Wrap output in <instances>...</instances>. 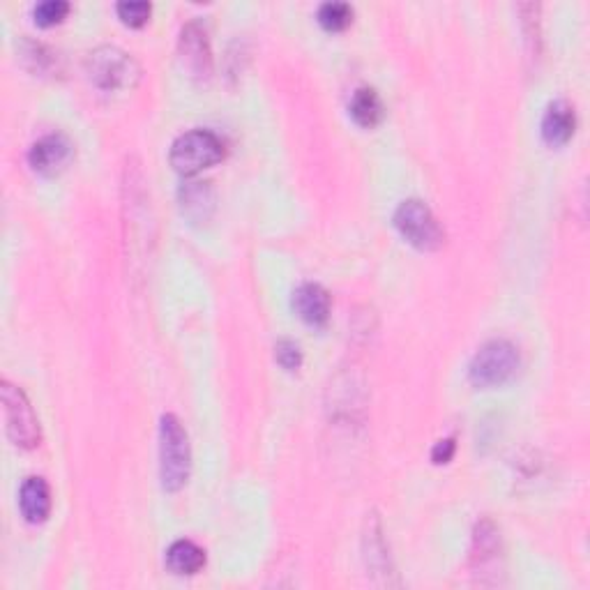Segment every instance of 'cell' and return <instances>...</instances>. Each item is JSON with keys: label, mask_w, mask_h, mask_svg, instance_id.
<instances>
[{"label": "cell", "mask_w": 590, "mask_h": 590, "mask_svg": "<svg viewBox=\"0 0 590 590\" xmlns=\"http://www.w3.org/2000/svg\"><path fill=\"white\" fill-rule=\"evenodd\" d=\"M192 471L189 436L176 415L166 413L160 420V480L166 491H180Z\"/></svg>", "instance_id": "obj_1"}, {"label": "cell", "mask_w": 590, "mask_h": 590, "mask_svg": "<svg viewBox=\"0 0 590 590\" xmlns=\"http://www.w3.org/2000/svg\"><path fill=\"white\" fill-rule=\"evenodd\" d=\"M86 74L104 93L132 90L141 79V67L127 51L118 47H97L86 56Z\"/></svg>", "instance_id": "obj_2"}, {"label": "cell", "mask_w": 590, "mask_h": 590, "mask_svg": "<svg viewBox=\"0 0 590 590\" xmlns=\"http://www.w3.org/2000/svg\"><path fill=\"white\" fill-rule=\"evenodd\" d=\"M275 360L286 369V372H295V369H300L302 365L300 346L291 342V339H282V342H277L275 346Z\"/></svg>", "instance_id": "obj_21"}, {"label": "cell", "mask_w": 590, "mask_h": 590, "mask_svg": "<svg viewBox=\"0 0 590 590\" xmlns=\"http://www.w3.org/2000/svg\"><path fill=\"white\" fill-rule=\"evenodd\" d=\"M471 558L475 570H478L473 574H478V577H484L489 567L498 565V558H501V535H498V528L489 519L480 521L478 528H475Z\"/></svg>", "instance_id": "obj_12"}, {"label": "cell", "mask_w": 590, "mask_h": 590, "mask_svg": "<svg viewBox=\"0 0 590 590\" xmlns=\"http://www.w3.org/2000/svg\"><path fill=\"white\" fill-rule=\"evenodd\" d=\"M180 208H183V215H187L192 222H206L215 208L213 187L208 183H201V180L183 183V187H180Z\"/></svg>", "instance_id": "obj_13"}, {"label": "cell", "mask_w": 590, "mask_h": 590, "mask_svg": "<svg viewBox=\"0 0 590 590\" xmlns=\"http://www.w3.org/2000/svg\"><path fill=\"white\" fill-rule=\"evenodd\" d=\"M116 12L127 26L139 28L150 19L153 7H150V3H146V0H123V3L116 5Z\"/></svg>", "instance_id": "obj_19"}, {"label": "cell", "mask_w": 590, "mask_h": 590, "mask_svg": "<svg viewBox=\"0 0 590 590\" xmlns=\"http://www.w3.org/2000/svg\"><path fill=\"white\" fill-rule=\"evenodd\" d=\"M0 399H3V413H5V431L10 441L17 448L33 450L42 441L40 420L30 406L26 392L3 378L0 381Z\"/></svg>", "instance_id": "obj_4"}, {"label": "cell", "mask_w": 590, "mask_h": 590, "mask_svg": "<svg viewBox=\"0 0 590 590\" xmlns=\"http://www.w3.org/2000/svg\"><path fill=\"white\" fill-rule=\"evenodd\" d=\"M293 312L312 328H323L330 319V295L321 284L305 282L293 291Z\"/></svg>", "instance_id": "obj_9"}, {"label": "cell", "mask_w": 590, "mask_h": 590, "mask_svg": "<svg viewBox=\"0 0 590 590\" xmlns=\"http://www.w3.org/2000/svg\"><path fill=\"white\" fill-rule=\"evenodd\" d=\"M367 565L372 567V570H378L381 567V574H388L385 572V567H388V554H385V547H383V540H381V528L374 526L369 528L367 533Z\"/></svg>", "instance_id": "obj_20"}, {"label": "cell", "mask_w": 590, "mask_h": 590, "mask_svg": "<svg viewBox=\"0 0 590 590\" xmlns=\"http://www.w3.org/2000/svg\"><path fill=\"white\" fill-rule=\"evenodd\" d=\"M316 19H319V24L325 30L339 33V30H344L353 21V7L349 3H337V0H332V3H323L319 7Z\"/></svg>", "instance_id": "obj_16"}, {"label": "cell", "mask_w": 590, "mask_h": 590, "mask_svg": "<svg viewBox=\"0 0 590 590\" xmlns=\"http://www.w3.org/2000/svg\"><path fill=\"white\" fill-rule=\"evenodd\" d=\"M178 51H180V58H183L185 70L189 72V77L206 81L210 74H213L210 40L201 24L189 21V24L183 28V33H180V42H178Z\"/></svg>", "instance_id": "obj_7"}, {"label": "cell", "mask_w": 590, "mask_h": 590, "mask_svg": "<svg viewBox=\"0 0 590 590\" xmlns=\"http://www.w3.org/2000/svg\"><path fill=\"white\" fill-rule=\"evenodd\" d=\"M519 365L517 346L505 339H491L473 355L468 365V378L475 388H498L517 376Z\"/></svg>", "instance_id": "obj_3"}, {"label": "cell", "mask_w": 590, "mask_h": 590, "mask_svg": "<svg viewBox=\"0 0 590 590\" xmlns=\"http://www.w3.org/2000/svg\"><path fill=\"white\" fill-rule=\"evenodd\" d=\"M19 508L28 524H42L51 512V489L44 478H26L19 489Z\"/></svg>", "instance_id": "obj_11"}, {"label": "cell", "mask_w": 590, "mask_h": 590, "mask_svg": "<svg viewBox=\"0 0 590 590\" xmlns=\"http://www.w3.org/2000/svg\"><path fill=\"white\" fill-rule=\"evenodd\" d=\"M351 118L360 127H376L383 118V102L374 88L362 86L355 90L349 102Z\"/></svg>", "instance_id": "obj_15"}, {"label": "cell", "mask_w": 590, "mask_h": 590, "mask_svg": "<svg viewBox=\"0 0 590 590\" xmlns=\"http://www.w3.org/2000/svg\"><path fill=\"white\" fill-rule=\"evenodd\" d=\"M540 130L542 139L547 141L551 148L565 146L574 136V130H577V113H574L572 104L565 100L551 102L542 116Z\"/></svg>", "instance_id": "obj_10"}, {"label": "cell", "mask_w": 590, "mask_h": 590, "mask_svg": "<svg viewBox=\"0 0 590 590\" xmlns=\"http://www.w3.org/2000/svg\"><path fill=\"white\" fill-rule=\"evenodd\" d=\"M395 226L408 245L420 252H434L445 242V231L431 208L420 199H406L395 210Z\"/></svg>", "instance_id": "obj_5"}, {"label": "cell", "mask_w": 590, "mask_h": 590, "mask_svg": "<svg viewBox=\"0 0 590 590\" xmlns=\"http://www.w3.org/2000/svg\"><path fill=\"white\" fill-rule=\"evenodd\" d=\"M21 56H24L26 65L33 72L49 74V72H54V67H56V54H54V51H49L47 47H44V44L26 42L24 49H21Z\"/></svg>", "instance_id": "obj_17"}, {"label": "cell", "mask_w": 590, "mask_h": 590, "mask_svg": "<svg viewBox=\"0 0 590 590\" xmlns=\"http://www.w3.org/2000/svg\"><path fill=\"white\" fill-rule=\"evenodd\" d=\"M67 12H70V3H65V0H42V3L35 5L33 17L37 26L49 28L60 24L67 17Z\"/></svg>", "instance_id": "obj_18"}, {"label": "cell", "mask_w": 590, "mask_h": 590, "mask_svg": "<svg viewBox=\"0 0 590 590\" xmlns=\"http://www.w3.org/2000/svg\"><path fill=\"white\" fill-rule=\"evenodd\" d=\"M74 157V146L65 134H47L28 150V164L42 176H56L65 171Z\"/></svg>", "instance_id": "obj_8"}, {"label": "cell", "mask_w": 590, "mask_h": 590, "mask_svg": "<svg viewBox=\"0 0 590 590\" xmlns=\"http://www.w3.org/2000/svg\"><path fill=\"white\" fill-rule=\"evenodd\" d=\"M166 567L178 577H194L206 567V551L192 540H178L166 551Z\"/></svg>", "instance_id": "obj_14"}, {"label": "cell", "mask_w": 590, "mask_h": 590, "mask_svg": "<svg viewBox=\"0 0 590 590\" xmlns=\"http://www.w3.org/2000/svg\"><path fill=\"white\" fill-rule=\"evenodd\" d=\"M452 455H455V438H443V441H438L434 445V450H431V461H434V464H448Z\"/></svg>", "instance_id": "obj_22"}, {"label": "cell", "mask_w": 590, "mask_h": 590, "mask_svg": "<svg viewBox=\"0 0 590 590\" xmlns=\"http://www.w3.org/2000/svg\"><path fill=\"white\" fill-rule=\"evenodd\" d=\"M224 157V143L217 134L208 130H192L180 134L176 141H173L169 160L171 166L176 169L180 176H196V173L208 169L217 162H222Z\"/></svg>", "instance_id": "obj_6"}]
</instances>
